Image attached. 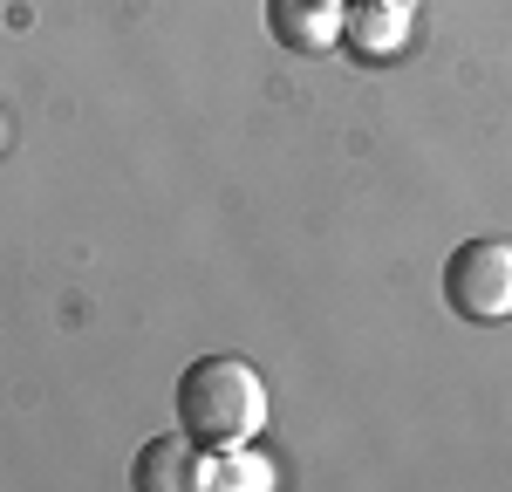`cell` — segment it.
<instances>
[{"instance_id":"obj_6","label":"cell","mask_w":512,"mask_h":492,"mask_svg":"<svg viewBox=\"0 0 512 492\" xmlns=\"http://www.w3.org/2000/svg\"><path fill=\"white\" fill-rule=\"evenodd\" d=\"M205 486L267 492V486H274V465H267V458H246L239 445H226V451H212V458H198V465H192V492H205Z\"/></svg>"},{"instance_id":"obj_2","label":"cell","mask_w":512,"mask_h":492,"mask_svg":"<svg viewBox=\"0 0 512 492\" xmlns=\"http://www.w3.org/2000/svg\"><path fill=\"white\" fill-rule=\"evenodd\" d=\"M444 308L458 322H512V240H465L444 260Z\"/></svg>"},{"instance_id":"obj_4","label":"cell","mask_w":512,"mask_h":492,"mask_svg":"<svg viewBox=\"0 0 512 492\" xmlns=\"http://www.w3.org/2000/svg\"><path fill=\"white\" fill-rule=\"evenodd\" d=\"M342 35L355 41V55H396L410 35V0H355L342 7Z\"/></svg>"},{"instance_id":"obj_3","label":"cell","mask_w":512,"mask_h":492,"mask_svg":"<svg viewBox=\"0 0 512 492\" xmlns=\"http://www.w3.org/2000/svg\"><path fill=\"white\" fill-rule=\"evenodd\" d=\"M267 28L280 48L294 55H315L342 41V0H267Z\"/></svg>"},{"instance_id":"obj_5","label":"cell","mask_w":512,"mask_h":492,"mask_svg":"<svg viewBox=\"0 0 512 492\" xmlns=\"http://www.w3.org/2000/svg\"><path fill=\"white\" fill-rule=\"evenodd\" d=\"M192 438L178 431V438H151V445L137 451V465H130V486L137 492H192Z\"/></svg>"},{"instance_id":"obj_1","label":"cell","mask_w":512,"mask_h":492,"mask_svg":"<svg viewBox=\"0 0 512 492\" xmlns=\"http://www.w3.org/2000/svg\"><path fill=\"white\" fill-rule=\"evenodd\" d=\"M267 424V383L246 356H198L178 376V431L205 451L246 445Z\"/></svg>"}]
</instances>
